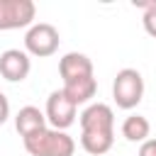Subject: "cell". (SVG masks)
Returning a JSON list of instances; mask_svg holds the SVG:
<instances>
[{
    "mask_svg": "<svg viewBox=\"0 0 156 156\" xmlns=\"http://www.w3.org/2000/svg\"><path fill=\"white\" fill-rule=\"evenodd\" d=\"M112 98L117 102V107L122 110H132L141 102L144 98V78L136 68H122L115 76L112 83Z\"/></svg>",
    "mask_w": 156,
    "mask_h": 156,
    "instance_id": "2",
    "label": "cell"
},
{
    "mask_svg": "<svg viewBox=\"0 0 156 156\" xmlns=\"http://www.w3.org/2000/svg\"><path fill=\"white\" fill-rule=\"evenodd\" d=\"M76 105L68 100V95L63 93V90H54V93H49V98H46V122L54 127V129H61V132H66L73 122H76Z\"/></svg>",
    "mask_w": 156,
    "mask_h": 156,
    "instance_id": "5",
    "label": "cell"
},
{
    "mask_svg": "<svg viewBox=\"0 0 156 156\" xmlns=\"http://www.w3.org/2000/svg\"><path fill=\"white\" fill-rule=\"evenodd\" d=\"M141 22H144V29H146V34L156 39V2H151V5L144 10V17H141Z\"/></svg>",
    "mask_w": 156,
    "mask_h": 156,
    "instance_id": "13",
    "label": "cell"
},
{
    "mask_svg": "<svg viewBox=\"0 0 156 156\" xmlns=\"http://www.w3.org/2000/svg\"><path fill=\"white\" fill-rule=\"evenodd\" d=\"M58 44H61L58 29L49 22H37L24 34V49L29 56H39V58L54 56L58 51Z\"/></svg>",
    "mask_w": 156,
    "mask_h": 156,
    "instance_id": "3",
    "label": "cell"
},
{
    "mask_svg": "<svg viewBox=\"0 0 156 156\" xmlns=\"http://www.w3.org/2000/svg\"><path fill=\"white\" fill-rule=\"evenodd\" d=\"M139 156H156V139H146L139 146Z\"/></svg>",
    "mask_w": 156,
    "mask_h": 156,
    "instance_id": "15",
    "label": "cell"
},
{
    "mask_svg": "<svg viewBox=\"0 0 156 156\" xmlns=\"http://www.w3.org/2000/svg\"><path fill=\"white\" fill-rule=\"evenodd\" d=\"M7 117H10V100L5 98V93H0V127L7 122Z\"/></svg>",
    "mask_w": 156,
    "mask_h": 156,
    "instance_id": "14",
    "label": "cell"
},
{
    "mask_svg": "<svg viewBox=\"0 0 156 156\" xmlns=\"http://www.w3.org/2000/svg\"><path fill=\"white\" fill-rule=\"evenodd\" d=\"M149 132H151V124L144 115H129L124 122H122V136L127 141H146L149 139Z\"/></svg>",
    "mask_w": 156,
    "mask_h": 156,
    "instance_id": "12",
    "label": "cell"
},
{
    "mask_svg": "<svg viewBox=\"0 0 156 156\" xmlns=\"http://www.w3.org/2000/svg\"><path fill=\"white\" fill-rule=\"evenodd\" d=\"M58 73H61L63 83H71V80H78V78H88V76H93V61L80 51H68L58 61Z\"/></svg>",
    "mask_w": 156,
    "mask_h": 156,
    "instance_id": "8",
    "label": "cell"
},
{
    "mask_svg": "<svg viewBox=\"0 0 156 156\" xmlns=\"http://www.w3.org/2000/svg\"><path fill=\"white\" fill-rule=\"evenodd\" d=\"M22 141L32 156H73L76 154L73 136H68L66 132L54 129V127H46V129L37 132Z\"/></svg>",
    "mask_w": 156,
    "mask_h": 156,
    "instance_id": "1",
    "label": "cell"
},
{
    "mask_svg": "<svg viewBox=\"0 0 156 156\" xmlns=\"http://www.w3.org/2000/svg\"><path fill=\"white\" fill-rule=\"evenodd\" d=\"M80 132H115V112L105 102L88 105L80 112Z\"/></svg>",
    "mask_w": 156,
    "mask_h": 156,
    "instance_id": "7",
    "label": "cell"
},
{
    "mask_svg": "<svg viewBox=\"0 0 156 156\" xmlns=\"http://www.w3.org/2000/svg\"><path fill=\"white\" fill-rule=\"evenodd\" d=\"M32 71V61L27 51L20 49H7L0 54V76L10 83H22Z\"/></svg>",
    "mask_w": 156,
    "mask_h": 156,
    "instance_id": "6",
    "label": "cell"
},
{
    "mask_svg": "<svg viewBox=\"0 0 156 156\" xmlns=\"http://www.w3.org/2000/svg\"><path fill=\"white\" fill-rule=\"evenodd\" d=\"M46 124H49V122H46V115H44L39 107H34V105H24V107H20V112L15 115V129L20 132L22 139H27V136L46 129Z\"/></svg>",
    "mask_w": 156,
    "mask_h": 156,
    "instance_id": "9",
    "label": "cell"
},
{
    "mask_svg": "<svg viewBox=\"0 0 156 156\" xmlns=\"http://www.w3.org/2000/svg\"><path fill=\"white\" fill-rule=\"evenodd\" d=\"M112 144H115V132H80V146L93 156L107 154Z\"/></svg>",
    "mask_w": 156,
    "mask_h": 156,
    "instance_id": "11",
    "label": "cell"
},
{
    "mask_svg": "<svg viewBox=\"0 0 156 156\" xmlns=\"http://www.w3.org/2000/svg\"><path fill=\"white\" fill-rule=\"evenodd\" d=\"M37 5L32 0H0V32L32 27Z\"/></svg>",
    "mask_w": 156,
    "mask_h": 156,
    "instance_id": "4",
    "label": "cell"
},
{
    "mask_svg": "<svg viewBox=\"0 0 156 156\" xmlns=\"http://www.w3.org/2000/svg\"><path fill=\"white\" fill-rule=\"evenodd\" d=\"M66 95H68V100L78 107V105H83V102H88L93 95H95V90H98V80L93 78V76H88V78H78V80H71V83H63V88H61Z\"/></svg>",
    "mask_w": 156,
    "mask_h": 156,
    "instance_id": "10",
    "label": "cell"
}]
</instances>
